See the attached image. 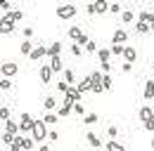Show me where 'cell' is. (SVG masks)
<instances>
[{"instance_id": "13", "label": "cell", "mask_w": 154, "mask_h": 151, "mask_svg": "<svg viewBox=\"0 0 154 151\" xmlns=\"http://www.w3.org/2000/svg\"><path fill=\"white\" fill-rule=\"evenodd\" d=\"M95 5V14H104V12H109V2H104V0H97L93 2Z\"/></svg>"}, {"instance_id": "8", "label": "cell", "mask_w": 154, "mask_h": 151, "mask_svg": "<svg viewBox=\"0 0 154 151\" xmlns=\"http://www.w3.org/2000/svg\"><path fill=\"white\" fill-rule=\"evenodd\" d=\"M112 40H114V45H121V43H126V40H128V33H126L123 28H119V31H114Z\"/></svg>"}, {"instance_id": "6", "label": "cell", "mask_w": 154, "mask_h": 151, "mask_svg": "<svg viewBox=\"0 0 154 151\" xmlns=\"http://www.w3.org/2000/svg\"><path fill=\"white\" fill-rule=\"evenodd\" d=\"M17 71H19V66L12 64V61H5V64L0 66V73L5 76V78H7V76H17Z\"/></svg>"}, {"instance_id": "44", "label": "cell", "mask_w": 154, "mask_h": 151, "mask_svg": "<svg viewBox=\"0 0 154 151\" xmlns=\"http://www.w3.org/2000/svg\"><path fill=\"white\" fill-rule=\"evenodd\" d=\"M48 139H50V142H57V139H59V132H55V130L48 132Z\"/></svg>"}, {"instance_id": "42", "label": "cell", "mask_w": 154, "mask_h": 151, "mask_svg": "<svg viewBox=\"0 0 154 151\" xmlns=\"http://www.w3.org/2000/svg\"><path fill=\"white\" fill-rule=\"evenodd\" d=\"M0 10L5 12V14H10L12 10H10V5H7V0H0Z\"/></svg>"}, {"instance_id": "17", "label": "cell", "mask_w": 154, "mask_h": 151, "mask_svg": "<svg viewBox=\"0 0 154 151\" xmlns=\"http://www.w3.org/2000/svg\"><path fill=\"white\" fill-rule=\"evenodd\" d=\"M123 59H126L128 64H133L135 59H137V52H135L133 47H126V50H123Z\"/></svg>"}, {"instance_id": "11", "label": "cell", "mask_w": 154, "mask_h": 151, "mask_svg": "<svg viewBox=\"0 0 154 151\" xmlns=\"http://www.w3.org/2000/svg\"><path fill=\"white\" fill-rule=\"evenodd\" d=\"M137 21H145V24H149V28H152V26H154V14H152V12H147V10H145V12H140V17H137Z\"/></svg>"}, {"instance_id": "46", "label": "cell", "mask_w": 154, "mask_h": 151, "mask_svg": "<svg viewBox=\"0 0 154 151\" xmlns=\"http://www.w3.org/2000/svg\"><path fill=\"white\" fill-rule=\"evenodd\" d=\"M100 66H102V73H109V69H112V66H109V61H102Z\"/></svg>"}, {"instance_id": "48", "label": "cell", "mask_w": 154, "mask_h": 151, "mask_svg": "<svg viewBox=\"0 0 154 151\" xmlns=\"http://www.w3.org/2000/svg\"><path fill=\"white\" fill-rule=\"evenodd\" d=\"M131 69H133V64H128V61H126V64H123V66H121V71H123V73H128V71H131Z\"/></svg>"}, {"instance_id": "37", "label": "cell", "mask_w": 154, "mask_h": 151, "mask_svg": "<svg viewBox=\"0 0 154 151\" xmlns=\"http://www.w3.org/2000/svg\"><path fill=\"white\" fill-rule=\"evenodd\" d=\"M74 113H78V116H81V113H85V109H83V104H81V102H74Z\"/></svg>"}, {"instance_id": "27", "label": "cell", "mask_w": 154, "mask_h": 151, "mask_svg": "<svg viewBox=\"0 0 154 151\" xmlns=\"http://www.w3.org/2000/svg\"><path fill=\"white\" fill-rule=\"evenodd\" d=\"M31 50H33L31 40H24V43H21V55H31Z\"/></svg>"}, {"instance_id": "43", "label": "cell", "mask_w": 154, "mask_h": 151, "mask_svg": "<svg viewBox=\"0 0 154 151\" xmlns=\"http://www.w3.org/2000/svg\"><path fill=\"white\" fill-rule=\"evenodd\" d=\"M107 135H109V137H116V135H119V128H116V125H109Z\"/></svg>"}, {"instance_id": "4", "label": "cell", "mask_w": 154, "mask_h": 151, "mask_svg": "<svg viewBox=\"0 0 154 151\" xmlns=\"http://www.w3.org/2000/svg\"><path fill=\"white\" fill-rule=\"evenodd\" d=\"M64 99H66V102H71V104H74V102H81V90L74 87V85H69V90L64 92Z\"/></svg>"}, {"instance_id": "7", "label": "cell", "mask_w": 154, "mask_h": 151, "mask_svg": "<svg viewBox=\"0 0 154 151\" xmlns=\"http://www.w3.org/2000/svg\"><path fill=\"white\" fill-rule=\"evenodd\" d=\"M52 73H55V71H52L50 66H40V83H43V85H48V83L52 80Z\"/></svg>"}, {"instance_id": "22", "label": "cell", "mask_w": 154, "mask_h": 151, "mask_svg": "<svg viewBox=\"0 0 154 151\" xmlns=\"http://www.w3.org/2000/svg\"><path fill=\"white\" fill-rule=\"evenodd\" d=\"M135 31H137V33H147V31H152V28H149V24H145V21H135Z\"/></svg>"}, {"instance_id": "34", "label": "cell", "mask_w": 154, "mask_h": 151, "mask_svg": "<svg viewBox=\"0 0 154 151\" xmlns=\"http://www.w3.org/2000/svg\"><path fill=\"white\" fill-rule=\"evenodd\" d=\"M71 55H74V57H81V55H83V47H81L78 43H74V45H71Z\"/></svg>"}, {"instance_id": "31", "label": "cell", "mask_w": 154, "mask_h": 151, "mask_svg": "<svg viewBox=\"0 0 154 151\" xmlns=\"http://www.w3.org/2000/svg\"><path fill=\"white\" fill-rule=\"evenodd\" d=\"M123 50H126L123 45H114L112 47V57H123Z\"/></svg>"}, {"instance_id": "47", "label": "cell", "mask_w": 154, "mask_h": 151, "mask_svg": "<svg viewBox=\"0 0 154 151\" xmlns=\"http://www.w3.org/2000/svg\"><path fill=\"white\" fill-rule=\"evenodd\" d=\"M85 12H88V14H90V17H93V14H95V5H93V2H90V5H88V7H85Z\"/></svg>"}, {"instance_id": "2", "label": "cell", "mask_w": 154, "mask_h": 151, "mask_svg": "<svg viewBox=\"0 0 154 151\" xmlns=\"http://www.w3.org/2000/svg\"><path fill=\"white\" fill-rule=\"evenodd\" d=\"M57 17L59 19H74L76 17V7H74V5H59L57 7Z\"/></svg>"}, {"instance_id": "24", "label": "cell", "mask_w": 154, "mask_h": 151, "mask_svg": "<svg viewBox=\"0 0 154 151\" xmlns=\"http://www.w3.org/2000/svg\"><path fill=\"white\" fill-rule=\"evenodd\" d=\"M43 106H45L48 111H52V109L57 106V99H55V97H45V102H43Z\"/></svg>"}, {"instance_id": "18", "label": "cell", "mask_w": 154, "mask_h": 151, "mask_svg": "<svg viewBox=\"0 0 154 151\" xmlns=\"http://www.w3.org/2000/svg\"><path fill=\"white\" fill-rule=\"evenodd\" d=\"M59 52H62V43H59V40L48 47V57H59Z\"/></svg>"}, {"instance_id": "21", "label": "cell", "mask_w": 154, "mask_h": 151, "mask_svg": "<svg viewBox=\"0 0 154 151\" xmlns=\"http://www.w3.org/2000/svg\"><path fill=\"white\" fill-rule=\"evenodd\" d=\"M66 33H69V38H74V43H76L78 38L83 36V31H81V28H78V26H71V28H69V31H66Z\"/></svg>"}, {"instance_id": "49", "label": "cell", "mask_w": 154, "mask_h": 151, "mask_svg": "<svg viewBox=\"0 0 154 151\" xmlns=\"http://www.w3.org/2000/svg\"><path fill=\"white\" fill-rule=\"evenodd\" d=\"M24 36L31 38V36H33V28H31V26H26V28H24Z\"/></svg>"}, {"instance_id": "29", "label": "cell", "mask_w": 154, "mask_h": 151, "mask_svg": "<svg viewBox=\"0 0 154 151\" xmlns=\"http://www.w3.org/2000/svg\"><path fill=\"white\" fill-rule=\"evenodd\" d=\"M12 87V83H10V78H5V76L0 73V90H10Z\"/></svg>"}, {"instance_id": "1", "label": "cell", "mask_w": 154, "mask_h": 151, "mask_svg": "<svg viewBox=\"0 0 154 151\" xmlns=\"http://www.w3.org/2000/svg\"><path fill=\"white\" fill-rule=\"evenodd\" d=\"M33 139L36 142H43L45 137H48V123L45 120H33Z\"/></svg>"}, {"instance_id": "19", "label": "cell", "mask_w": 154, "mask_h": 151, "mask_svg": "<svg viewBox=\"0 0 154 151\" xmlns=\"http://www.w3.org/2000/svg\"><path fill=\"white\" fill-rule=\"evenodd\" d=\"M109 57H112V50H107V47L97 50V59H100V64H102V61H109Z\"/></svg>"}, {"instance_id": "40", "label": "cell", "mask_w": 154, "mask_h": 151, "mask_svg": "<svg viewBox=\"0 0 154 151\" xmlns=\"http://www.w3.org/2000/svg\"><path fill=\"white\" fill-rule=\"evenodd\" d=\"M97 123V113H90V116H85V125H93Z\"/></svg>"}, {"instance_id": "41", "label": "cell", "mask_w": 154, "mask_h": 151, "mask_svg": "<svg viewBox=\"0 0 154 151\" xmlns=\"http://www.w3.org/2000/svg\"><path fill=\"white\" fill-rule=\"evenodd\" d=\"M145 125V130H149V132H154V118H149V120H145L142 123Z\"/></svg>"}, {"instance_id": "23", "label": "cell", "mask_w": 154, "mask_h": 151, "mask_svg": "<svg viewBox=\"0 0 154 151\" xmlns=\"http://www.w3.org/2000/svg\"><path fill=\"white\" fill-rule=\"evenodd\" d=\"M78 90H81V92H88V90H90V76H85V78L78 83Z\"/></svg>"}, {"instance_id": "36", "label": "cell", "mask_w": 154, "mask_h": 151, "mask_svg": "<svg viewBox=\"0 0 154 151\" xmlns=\"http://www.w3.org/2000/svg\"><path fill=\"white\" fill-rule=\"evenodd\" d=\"M109 12H114V14H121L123 10H121V5H119V2H112V5H109Z\"/></svg>"}, {"instance_id": "16", "label": "cell", "mask_w": 154, "mask_h": 151, "mask_svg": "<svg viewBox=\"0 0 154 151\" xmlns=\"http://www.w3.org/2000/svg\"><path fill=\"white\" fill-rule=\"evenodd\" d=\"M2 17L7 19V21H12V24H14V21H19V19H24V12H19V10H12L10 14H2Z\"/></svg>"}, {"instance_id": "39", "label": "cell", "mask_w": 154, "mask_h": 151, "mask_svg": "<svg viewBox=\"0 0 154 151\" xmlns=\"http://www.w3.org/2000/svg\"><path fill=\"white\" fill-rule=\"evenodd\" d=\"M66 90H69V83H66V80L57 83V92H66Z\"/></svg>"}, {"instance_id": "14", "label": "cell", "mask_w": 154, "mask_h": 151, "mask_svg": "<svg viewBox=\"0 0 154 151\" xmlns=\"http://www.w3.org/2000/svg\"><path fill=\"white\" fill-rule=\"evenodd\" d=\"M85 137H88V144H90V147H95V149L102 147V142H100V137H97L95 132H85Z\"/></svg>"}, {"instance_id": "32", "label": "cell", "mask_w": 154, "mask_h": 151, "mask_svg": "<svg viewBox=\"0 0 154 151\" xmlns=\"http://www.w3.org/2000/svg\"><path fill=\"white\" fill-rule=\"evenodd\" d=\"M107 149L109 151H123V144H119V142H107Z\"/></svg>"}, {"instance_id": "10", "label": "cell", "mask_w": 154, "mask_h": 151, "mask_svg": "<svg viewBox=\"0 0 154 151\" xmlns=\"http://www.w3.org/2000/svg\"><path fill=\"white\" fill-rule=\"evenodd\" d=\"M12 31H14V24L2 17V19H0V33H12Z\"/></svg>"}, {"instance_id": "30", "label": "cell", "mask_w": 154, "mask_h": 151, "mask_svg": "<svg viewBox=\"0 0 154 151\" xmlns=\"http://www.w3.org/2000/svg\"><path fill=\"white\" fill-rule=\"evenodd\" d=\"M74 78H76V76H74V71H71V69H64V80H66L69 85H74Z\"/></svg>"}, {"instance_id": "9", "label": "cell", "mask_w": 154, "mask_h": 151, "mask_svg": "<svg viewBox=\"0 0 154 151\" xmlns=\"http://www.w3.org/2000/svg\"><path fill=\"white\" fill-rule=\"evenodd\" d=\"M137 118H140V120L145 123V120H149V118H154V111L149 109V106H142V109L137 111Z\"/></svg>"}, {"instance_id": "28", "label": "cell", "mask_w": 154, "mask_h": 151, "mask_svg": "<svg viewBox=\"0 0 154 151\" xmlns=\"http://www.w3.org/2000/svg\"><path fill=\"white\" fill-rule=\"evenodd\" d=\"M43 120H45L48 125H55V123H57V113H45V116H43Z\"/></svg>"}, {"instance_id": "5", "label": "cell", "mask_w": 154, "mask_h": 151, "mask_svg": "<svg viewBox=\"0 0 154 151\" xmlns=\"http://www.w3.org/2000/svg\"><path fill=\"white\" fill-rule=\"evenodd\" d=\"M43 57H48V47H45V45H38V47L31 50L29 59H31V61H38V59H43Z\"/></svg>"}, {"instance_id": "3", "label": "cell", "mask_w": 154, "mask_h": 151, "mask_svg": "<svg viewBox=\"0 0 154 151\" xmlns=\"http://www.w3.org/2000/svg\"><path fill=\"white\" fill-rule=\"evenodd\" d=\"M33 130V118L29 113H21V123H19V132H31Z\"/></svg>"}, {"instance_id": "26", "label": "cell", "mask_w": 154, "mask_h": 151, "mask_svg": "<svg viewBox=\"0 0 154 151\" xmlns=\"http://www.w3.org/2000/svg\"><path fill=\"white\" fill-rule=\"evenodd\" d=\"M2 144H7V147H12V144H14V135L5 130V135H2Z\"/></svg>"}, {"instance_id": "35", "label": "cell", "mask_w": 154, "mask_h": 151, "mask_svg": "<svg viewBox=\"0 0 154 151\" xmlns=\"http://www.w3.org/2000/svg\"><path fill=\"white\" fill-rule=\"evenodd\" d=\"M0 120H10V109L7 106H0Z\"/></svg>"}, {"instance_id": "20", "label": "cell", "mask_w": 154, "mask_h": 151, "mask_svg": "<svg viewBox=\"0 0 154 151\" xmlns=\"http://www.w3.org/2000/svg\"><path fill=\"white\" fill-rule=\"evenodd\" d=\"M121 21H123V24H133V21H137V19H135V14L131 12V10H126V12H121Z\"/></svg>"}, {"instance_id": "25", "label": "cell", "mask_w": 154, "mask_h": 151, "mask_svg": "<svg viewBox=\"0 0 154 151\" xmlns=\"http://www.w3.org/2000/svg\"><path fill=\"white\" fill-rule=\"evenodd\" d=\"M5 130L12 132V135H17V132H19V125H17V123H12V120H5Z\"/></svg>"}, {"instance_id": "50", "label": "cell", "mask_w": 154, "mask_h": 151, "mask_svg": "<svg viewBox=\"0 0 154 151\" xmlns=\"http://www.w3.org/2000/svg\"><path fill=\"white\" fill-rule=\"evenodd\" d=\"M149 147H152V149H154V137H152V142H149Z\"/></svg>"}, {"instance_id": "51", "label": "cell", "mask_w": 154, "mask_h": 151, "mask_svg": "<svg viewBox=\"0 0 154 151\" xmlns=\"http://www.w3.org/2000/svg\"><path fill=\"white\" fill-rule=\"evenodd\" d=\"M152 31H154V26H152Z\"/></svg>"}, {"instance_id": "15", "label": "cell", "mask_w": 154, "mask_h": 151, "mask_svg": "<svg viewBox=\"0 0 154 151\" xmlns=\"http://www.w3.org/2000/svg\"><path fill=\"white\" fill-rule=\"evenodd\" d=\"M52 61H50V69L55 71V73H59V71H64V64H62V59L59 57H50Z\"/></svg>"}, {"instance_id": "45", "label": "cell", "mask_w": 154, "mask_h": 151, "mask_svg": "<svg viewBox=\"0 0 154 151\" xmlns=\"http://www.w3.org/2000/svg\"><path fill=\"white\" fill-rule=\"evenodd\" d=\"M95 50H97V45H95V43H93V40H90V43L85 45V52H95Z\"/></svg>"}, {"instance_id": "38", "label": "cell", "mask_w": 154, "mask_h": 151, "mask_svg": "<svg viewBox=\"0 0 154 151\" xmlns=\"http://www.w3.org/2000/svg\"><path fill=\"white\" fill-rule=\"evenodd\" d=\"M76 43H78V45H81V47H85V45H88V43H90V38H88V36H85V33H83V36L78 38Z\"/></svg>"}, {"instance_id": "12", "label": "cell", "mask_w": 154, "mask_h": 151, "mask_svg": "<svg viewBox=\"0 0 154 151\" xmlns=\"http://www.w3.org/2000/svg\"><path fill=\"white\" fill-rule=\"evenodd\" d=\"M142 97H145L147 102L154 99V80H147V83H145V94H142Z\"/></svg>"}, {"instance_id": "33", "label": "cell", "mask_w": 154, "mask_h": 151, "mask_svg": "<svg viewBox=\"0 0 154 151\" xmlns=\"http://www.w3.org/2000/svg\"><path fill=\"white\" fill-rule=\"evenodd\" d=\"M102 85H104V90L112 87V76H109V73H102Z\"/></svg>"}]
</instances>
